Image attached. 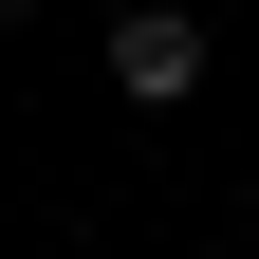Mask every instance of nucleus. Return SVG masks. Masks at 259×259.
<instances>
[{"label": "nucleus", "instance_id": "nucleus-1", "mask_svg": "<svg viewBox=\"0 0 259 259\" xmlns=\"http://www.w3.org/2000/svg\"><path fill=\"white\" fill-rule=\"evenodd\" d=\"M111 93H130V111H185V93H204V19H185V0L111 19Z\"/></svg>", "mask_w": 259, "mask_h": 259}]
</instances>
